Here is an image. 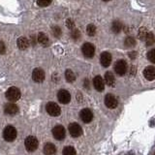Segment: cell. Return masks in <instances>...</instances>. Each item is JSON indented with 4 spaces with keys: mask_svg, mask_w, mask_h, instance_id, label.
<instances>
[{
    "mask_svg": "<svg viewBox=\"0 0 155 155\" xmlns=\"http://www.w3.org/2000/svg\"><path fill=\"white\" fill-rule=\"evenodd\" d=\"M68 130H69V133L73 138H78L82 134V128L78 123H71Z\"/></svg>",
    "mask_w": 155,
    "mask_h": 155,
    "instance_id": "obj_7",
    "label": "cell"
},
{
    "mask_svg": "<svg viewBox=\"0 0 155 155\" xmlns=\"http://www.w3.org/2000/svg\"><path fill=\"white\" fill-rule=\"evenodd\" d=\"M43 151H44V153L47 154V155H51V154H54L56 152V148L54 147V144L48 143L45 144Z\"/></svg>",
    "mask_w": 155,
    "mask_h": 155,
    "instance_id": "obj_18",
    "label": "cell"
},
{
    "mask_svg": "<svg viewBox=\"0 0 155 155\" xmlns=\"http://www.w3.org/2000/svg\"><path fill=\"white\" fill-rule=\"evenodd\" d=\"M52 135L55 140H64L65 136H66V130L63 126L56 125L55 127L52 129Z\"/></svg>",
    "mask_w": 155,
    "mask_h": 155,
    "instance_id": "obj_4",
    "label": "cell"
},
{
    "mask_svg": "<svg viewBox=\"0 0 155 155\" xmlns=\"http://www.w3.org/2000/svg\"><path fill=\"white\" fill-rule=\"evenodd\" d=\"M3 137L7 142H13L17 138V130L13 126H7L3 131Z\"/></svg>",
    "mask_w": 155,
    "mask_h": 155,
    "instance_id": "obj_1",
    "label": "cell"
},
{
    "mask_svg": "<svg viewBox=\"0 0 155 155\" xmlns=\"http://www.w3.org/2000/svg\"><path fill=\"white\" fill-rule=\"evenodd\" d=\"M38 42L43 46H47L48 44V37L45 33H39L38 35Z\"/></svg>",
    "mask_w": 155,
    "mask_h": 155,
    "instance_id": "obj_20",
    "label": "cell"
},
{
    "mask_svg": "<svg viewBox=\"0 0 155 155\" xmlns=\"http://www.w3.org/2000/svg\"><path fill=\"white\" fill-rule=\"evenodd\" d=\"M6 51V48L3 42H0V54H3V53Z\"/></svg>",
    "mask_w": 155,
    "mask_h": 155,
    "instance_id": "obj_33",
    "label": "cell"
},
{
    "mask_svg": "<svg viewBox=\"0 0 155 155\" xmlns=\"http://www.w3.org/2000/svg\"><path fill=\"white\" fill-rule=\"evenodd\" d=\"M65 79H66L67 81L72 82V81H74L76 80V76H75L74 73H73L72 70L68 69V70H66V72H65Z\"/></svg>",
    "mask_w": 155,
    "mask_h": 155,
    "instance_id": "obj_21",
    "label": "cell"
},
{
    "mask_svg": "<svg viewBox=\"0 0 155 155\" xmlns=\"http://www.w3.org/2000/svg\"><path fill=\"white\" fill-rule=\"evenodd\" d=\"M81 37V32L78 30V29H75V30L72 31V38L74 39V40H78Z\"/></svg>",
    "mask_w": 155,
    "mask_h": 155,
    "instance_id": "obj_30",
    "label": "cell"
},
{
    "mask_svg": "<svg viewBox=\"0 0 155 155\" xmlns=\"http://www.w3.org/2000/svg\"><path fill=\"white\" fill-rule=\"evenodd\" d=\"M147 28H144V27H142L139 30V33H138V37L142 41H144L145 40V38H147Z\"/></svg>",
    "mask_w": 155,
    "mask_h": 155,
    "instance_id": "obj_23",
    "label": "cell"
},
{
    "mask_svg": "<svg viewBox=\"0 0 155 155\" xmlns=\"http://www.w3.org/2000/svg\"><path fill=\"white\" fill-rule=\"evenodd\" d=\"M32 79L36 82H42L45 80V72L41 68H36L32 72Z\"/></svg>",
    "mask_w": 155,
    "mask_h": 155,
    "instance_id": "obj_10",
    "label": "cell"
},
{
    "mask_svg": "<svg viewBox=\"0 0 155 155\" xmlns=\"http://www.w3.org/2000/svg\"><path fill=\"white\" fill-rule=\"evenodd\" d=\"M46 110L48 111V114L51 116H58L61 113V110L59 108V106L55 103H53V102H50V103L47 104Z\"/></svg>",
    "mask_w": 155,
    "mask_h": 155,
    "instance_id": "obj_5",
    "label": "cell"
},
{
    "mask_svg": "<svg viewBox=\"0 0 155 155\" xmlns=\"http://www.w3.org/2000/svg\"><path fill=\"white\" fill-rule=\"evenodd\" d=\"M93 85H94L96 90L103 91L105 88V81L103 80V78H102L101 76H96L93 80Z\"/></svg>",
    "mask_w": 155,
    "mask_h": 155,
    "instance_id": "obj_16",
    "label": "cell"
},
{
    "mask_svg": "<svg viewBox=\"0 0 155 155\" xmlns=\"http://www.w3.org/2000/svg\"><path fill=\"white\" fill-rule=\"evenodd\" d=\"M4 111L5 114L9 115H14L18 111V108L17 105L14 104V102H11V103H8L4 106Z\"/></svg>",
    "mask_w": 155,
    "mask_h": 155,
    "instance_id": "obj_13",
    "label": "cell"
},
{
    "mask_svg": "<svg viewBox=\"0 0 155 155\" xmlns=\"http://www.w3.org/2000/svg\"><path fill=\"white\" fill-rule=\"evenodd\" d=\"M81 51L85 57H93L95 53V48L90 43H85L81 48Z\"/></svg>",
    "mask_w": 155,
    "mask_h": 155,
    "instance_id": "obj_8",
    "label": "cell"
},
{
    "mask_svg": "<svg viewBox=\"0 0 155 155\" xmlns=\"http://www.w3.org/2000/svg\"><path fill=\"white\" fill-rule=\"evenodd\" d=\"M114 71L117 75L123 76L127 71V63L125 60H118L114 64Z\"/></svg>",
    "mask_w": 155,
    "mask_h": 155,
    "instance_id": "obj_6",
    "label": "cell"
},
{
    "mask_svg": "<svg viewBox=\"0 0 155 155\" xmlns=\"http://www.w3.org/2000/svg\"><path fill=\"white\" fill-rule=\"evenodd\" d=\"M62 153L64 155H75L76 154V150L73 147H66L63 149Z\"/></svg>",
    "mask_w": 155,
    "mask_h": 155,
    "instance_id": "obj_26",
    "label": "cell"
},
{
    "mask_svg": "<svg viewBox=\"0 0 155 155\" xmlns=\"http://www.w3.org/2000/svg\"><path fill=\"white\" fill-rule=\"evenodd\" d=\"M117 100L111 94H107L105 97V105L108 107L109 109H115L117 107Z\"/></svg>",
    "mask_w": 155,
    "mask_h": 155,
    "instance_id": "obj_12",
    "label": "cell"
},
{
    "mask_svg": "<svg viewBox=\"0 0 155 155\" xmlns=\"http://www.w3.org/2000/svg\"><path fill=\"white\" fill-rule=\"evenodd\" d=\"M38 144H39L38 140L35 137H33V136H28L25 139V140H24V145H25L28 151H34V150H36L38 147Z\"/></svg>",
    "mask_w": 155,
    "mask_h": 155,
    "instance_id": "obj_3",
    "label": "cell"
},
{
    "mask_svg": "<svg viewBox=\"0 0 155 155\" xmlns=\"http://www.w3.org/2000/svg\"><path fill=\"white\" fill-rule=\"evenodd\" d=\"M53 34H54L55 37H59L61 34V29L59 27H53Z\"/></svg>",
    "mask_w": 155,
    "mask_h": 155,
    "instance_id": "obj_31",
    "label": "cell"
},
{
    "mask_svg": "<svg viewBox=\"0 0 155 155\" xmlns=\"http://www.w3.org/2000/svg\"><path fill=\"white\" fill-rule=\"evenodd\" d=\"M143 76L147 81H153L155 79V67L147 66L143 70Z\"/></svg>",
    "mask_w": 155,
    "mask_h": 155,
    "instance_id": "obj_14",
    "label": "cell"
},
{
    "mask_svg": "<svg viewBox=\"0 0 155 155\" xmlns=\"http://www.w3.org/2000/svg\"><path fill=\"white\" fill-rule=\"evenodd\" d=\"M145 42H147V46H151L155 43V37L152 33L148 32L147 35V38H145Z\"/></svg>",
    "mask_w": 155,
    "mask_h": 155,
    "instance_id": "obj_24",
    "label": "cell"
},
{
    "mask_svg": "<svg viewBox=\"0 0 155 155\" xmlns=\"http://www.w3.org/2000/svg\"><path fill=\"white\" fill-rule=\"evenodd\" d=\"M17 45L19 50H25V48H27V47L29 46V41L25 37H19L17 41Z\"/></svg>",
    "mask_w": 155,
    "mask_h": 155,
    "instance_id": "obj_17",
    "label": "cell"
},
{
    "mask_svg": "<svg viewBox=\"0 0 155 155\" xmlns=\"http://www.w3.org/2000/svg\"><path fill=\"white\" fill-rule=\"evenodd\" d=\"M105 81L106 84L110 85V86H114L115 84V79H114V76L111 72H107L105 74Z\"/></svg>",
    "mask_w": 155,
    "mask_h": 155,
    "instance_id": "obj_19",
    "label": "cell"
},
{
    "mask_svg": "<svg viewBox=\"0 0 155 155\" xmlns=\"http://www.w3.org/2000/svg\"><path fill=\"white\" fill-rule=\"evenodd\" d=\"M6 98L10 102H16L21 98V91L17 87H10L6 91Z\"/></svg>",
    "mask_w": 155,
    "mask_h": 155,
    "instance_id": "obj_2",
    "label": "cell"
},
{
    "mask_svg": "<svg viewBox=\"0 0 155 155\" xmlns=\"http://www.w3.org/2000/svg\"><path fill=\"white\" fill-rule=\"evenodd\" d=\"M86 33L87 35L89 36H94L96 34V27L93 24H89V25H87L86 27Z\"/></svg>",
    "mask_w": 155,
    "mask_h": 155,
    "instance_id": "obj_25",
    "label": "cell"
},
{
    "mask_svg": "<svg viewBox=\"0 0 155 155\" xmlns=\"http://www.w3.org/2000/svg\"><path fill=\"white\" fill-rule=\"evenodd\" d=\"M57 99L61 104H68L71 100V95L67 90L61 89L57 93Z\"/></svg>",
    "mask_w": 155,
    "mask_h": 155,
    "instance_id": "obj_9",
    "label": "cell"
},
{
    "mask_svg": "<svg viewBox=\"0 0 155 155\" xmlns=\"http://www.w3.org/2000/svg\"><path fill=\"white\" fill-rule=\"evenodd\" d=\"M51 1L52 0H37V4L40 7H46L48 6L51 3Z\"/></svg>",
    "mask_w": 155,
    "mask_h": 155,
    "instance_id": "obj_29",
    "label": "cell"
},
{
    "mask_svg": "<svg viewBox=\"0 0 155 155\" xmlns=\"http://www.w3.org/2000/svg\"><path fill=\"white\" fill-rule=\"evenodd\" d=\"M66 25H67V27H69V28H73V27L75 26V23L73 22L72 19H67V21H66Z\"/></svg>",
    "mask_w": 155,
    "mask_h": 155,
    "instance_id": "obj_32",
    "label": "cell"
},
{
    "mask_svg": "<svg viewBox=\"0 0 155 155\" xmlns=\"http://www.w3.org/2000/svg\"><path fill=\"white\" fill-rule=\"evenodd\" d=\"M81 119L84 121V123H89L90 121L93 119V114L89 109H84L81 110L80 113Z\"/></svg>",
    "mask_w": 155,
    "mask_h": 155,
    "instance_id": "obj_11",
    "label": "cell"
},
{
    "mask_svg": "<svg viewBox=\"0 0 155 155\" xmlns=\"http://www.w3.org/2000/svg\"><path fill=\"white\" fill-rule=\"evenodd\" d=\"M147 58L150 62H152L155 64V48L153 50H150L148 52H147Z\"/></svg>",
    "mask_w": 155,
    "mask_h": 155,
    "instance_id": "obj_28",
    "label": "cell"
},
{
    "mask_svg": "<svg viewBox=\"0 0 155 155\" xmlns=\"http://www.w3.org/2000/svg\"><path fill=\"white\" fill-rule=\"evenodd\" d=\"M124 44H125V46L127 47V48H131V47H134L135 46L136 41H135V39L133 37H128L125 40Z\"/></svg>",
    "mask_w": 155,
    "mask_h": 155,
    "instance_id": "obj_27",
    "label": "cell"
},
{
    "mask_svg": "<svg viewBox=\"0 0 155 155\" xmlns=\"http://www.w3.org/2000/svg\"><path fill=\"white\" fill-rule=\"evenodd\" d=\"M100 62H101L102 66L109 67L110 65V63H111V55H110V53L108 52V51H105V52L102 53L101 56H100Z\"/></svg>",
    "mask_w": 155,
    "mask_h": 155,
    "instance_id": "obj_15",
    "label": "cell"
},
{
    "mask_svg": "<svg viewBox=\"0 0 155 155\" xmlns=\"http://www.w3.org/2000/svg\"><path fill=\"white\" fill-rule=\"evenodd\" d=\"M104 1H110V0H104Z\"/></svg>",
    "mask_w": 155,
    "mask_h": 155,
    "instance_id": "obj_34",
    "label": "cell"
},
{
    "mask_svg": "<svg viewBox=\"0 0 155 155\" xmlns=\"http://www.w3.org/2000/svg\"><path fill=\"white\" fill-rule=\"evenodd\" d=\"M121 29H122V23H121L120 21H114L113 22V25H111V30H113L114 33L120 32Z\"/></svg>",
    "mask_w": 155,
    "mask_h": 155,
    "instance_id": "obj_22",
    "label": "cell"
}]
</instances>
